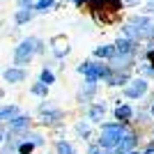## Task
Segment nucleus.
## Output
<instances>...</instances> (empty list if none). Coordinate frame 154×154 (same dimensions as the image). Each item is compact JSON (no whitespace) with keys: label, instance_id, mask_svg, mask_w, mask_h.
<instances>
[{"label":"nucleus","instance_id":"obj_1","mask_svg":"<svg viewBox=\"0 0 154 154\" xmlns=\"http://www.w3.org/2000/svg\"><path fill=\"white\" fill-rule=\"evenodd\" d=\"M101 138H99V145L101 147H115L117 143H120V138L124 136V129L122 124L117 122V124H103L101 127Z\"/></svg>","mask_w":154,"mask_h":154},{"label":"nucleus","instance_id":"obj_2","mask_svg":"<svg viewBox=\"0 0 154 154\" xmlns=\"http://www.w3.org/2000/svg\"><path fill=\"white\" fill-rule=\"evenodd\" d=\"M35 51H42L39 42H37V39H26V42L16 48V53H14V62H16V64H28Z\"/></svg>","mask_w":154,"mask_h":154},{"label":"nucleus","instance_id":"obj_3","mask_svg":"<svg viewBox=\"0 0 154 154\" xmlns=\"http://www.w3.org/2000/svg\"><path fill=\"white\" fill-rule=\"evenodd\" d=\"M78 71H81V74H85V78H88V81L106 78V76L110 74L108 67H103V64H92V62H83L81 67H78Z\"/></svg>","mask_w":154,"mask_h":154},{"label":"nucleus","instance_id":"obj_4","mask_svg":"<svg viewBox=\"0 0 154 154\" xmlns=\"http://www.w3.org/2000/svg\"><path fill=\"white\" fill-rule=\"evenodd\" d=\"M145 92H147V83H145L143 78H138V81H134V83H131L127 90H124V94L131 97V99H136V97H143Z\"/></svg>","mask_w":154,"mask_h":154},{"label":"nucleus","instance_id":"obj_5","mask_svg":"<svg viewBox=\"0 0 154 154\" xmlns=\"http://www.w3.org/2000/svg\"><path fill=\"white\" fill-rule=\"evenodd\" d=\"M136 145V136L134 134H124L122 138H120V143L115 145V152L117 154H124V152H129V149Z\"/></svg>","mask_w":154,"mask_h":154},{"label":"nucleus","instance_id":"obj_6","mask_svg":"<svg viewBox=\"0 0 154 154\" xmlns=\"http://www.w3.org/2000/svg\"><path fill=\"white\" fill-rule=\"evenodd\" d=\"M2 76H5L7 83H21V81H26V71L21 69V67H12V69H7Z\"/></svg>","mask_w":154,"mask_h":154},{"label":"nucleus","instance_id":"obj_7","mask_svg":"<svg viewBox=\"0 0 154 154\" xmlns=\"http://www.w3.org/2000/svg\"><path fill=\"white\" fill-rule=\"evenodd\" d=\"M117 53H124V55H131V53L136 51V42H131V39H122V42H117L115 44Z\"/></svg>","mask_w":154,"mask_h":154},{"label":"nucleus","instance_id":"obj_8","mask_svg":"<svg viewBox=\"0 0 154 154\" xmlns=\"http://www.w3.org/2000/svg\"><path fill=\"white\" fill-rule=\"evenodd\" d=\"M92 94H94V81H88L85 88H81V92H78V99H81V101H88Z\"/></svg>","mask_w":154,"mask_h":154},{"label":"nucleus","instance_id":"obj_9","mask_svg":"<svg viewBox=\"0 0 154 154\" xmlns=\"http://www.w3.org/2000/svg\"><path fill=\"white\" fill-rule=\"evenodd\" d=\"M131 115H134V110L129 108V106H117L115 117L120 120V122H129V120H131Z\"/></svg>","mask_w":154,"mask_h":154},{"label":"nucleus","instance_id":"obj_10","mask_svg":"<svg viewBox=\"0 0 154 154\" xmlns=\"http://www.w3.org/2000/svg\"><path fill=\"white\" fill-rule=\"evenodd\" d=\"M115 53H117L115 46H99L94 51V55L97 58H115Z\"/></svg>","mask_w":154,"mask_h":154},{"label":"nucleus","instance_id":"obj_11","mask_svg":"<svg viewBox=\"0 0 154 154\" xmlns=\"http://www.w3.org/2000/svg\"><path fill=\"white\" fill-rule=\"evenodd\" d=\"M28 124H30L28 117H14L12 122H9V129L12 131H21V129H28Z\"/></svg>","mask_w":154,"mask_h":154},{"label":"nucleus","instance_id":"obj_12","mask_svg":"<svg viewBox=\"0 0 154 154\" xmlns=\"http://www.w3.org/2000/svg\"><path fill=\"white\" fill-rule=\"evenodd\" d=\"M42 113H44V124H55L60 117H62V113H60V110H51V113L42 110Z\"/></svg>","mask_w":154,"mask_h":154},{"label":"nucleus","instance_id":"obj_13","mask_svg":"<svg viewBox=\"0 0 154 154\" xmlns=\"http://www.w3.org/2000/svg\"><path fill=\"white\" fill-rule=\"evenodd\" d=\"M16 106H2V108H0V120H12L14 115H16Z\"/></svg>","mask_w":154,"mask_h":154},{"label":"nucleus","instance_id":"obj_14","mask_svg":"<svg viewBox=\"0 0 154 154\" xmlns=\"http://www.w3.org/2000/svg\"><path fill=\"white\" fill-rule=\"evenodd\" d=\"M103 113H106L103 106H92V108H90V120H92V122H99V120L103 117Z\"/></svg>","mask_w":154,"mask_h":154},{"label":"nucleus","instance_id":"obj_15","mask_svg":"<svg viewBox=\"0 0 154 154\" xmlns=\"http://www.w3.org/2000/svg\"><path fill=\"white\" fill-rule=\"evenodd\" d=\"M32 12L30 9H21V12H16V23H26V21H30Z\"/></svg>","mask_w":154,"mask_h":154},{"label":"nucleus","instance_id":"obj_16","mask_svg":"<svg viewBox=\"0 0 154 154\" xmlns=\"http://www.w3.org/2000/svg\"><path fill=\"white\" fill-rule=\"evenodd\" d=\"M55 149H58V154H74V147H71L69 143H58Z\"/></svg>","mask_w":154,"mask_h":154},{"label":"nucleus","instance_id":"obj_17","mask_svg":"<svg viewBox=\"0 0 154 154\" xmlns=\"http://www.w3.org/2000/svg\"><path fill=\"white\" fill-rule=\"evenodd\" d=\"M32 149H35V143H32V140L30 143H21V145H19V152L21 154H30Z\"/></svg>","mask_w":154,"mask_h":154},{"label":"nucleus","instance_id":"obj_18","mask_svg":"<svg viewBox=\"0 0 154 154\" xmlns=\"http://www.w3.org/2000/svg\"><path fill=\"white\" fill-rule=\"evenodd\" d=\"M42 83H46V85H51V83H53V74H51L48 69L42 71Z\"/></svg>","mask_w":154,"mask_h":154},{"label":"nucleus","instance_id":"obj_19","mask_svg":"<svg viewBox=\"0 0 154 154\" xmlns=\"http://www.w3.org/2000/svg\"><path fill=\"white\" fill-rule=\"evenodd\" d=\"M32 94H46V83H37V85H32Z\"/></svg>","mask_w":154,"mask_h":154},{"label":"nucleus","instance_id":"obj_20","mask_svg":"<svg viewBox=\"0 0 154 154\" xmlns=\"http://www.w3.org/2000/svg\"><path fill=\"white\" fill-rule=\"evenodd\" d=\"M51 5H53V0H39V2H37V9H48Z\"/></svg>","mask_w":154,"mask_h":154},{"label":"nucleus","instance_id":"obj_21","mask_svg":"<svg viewBox=\"0 0 154 154\" xmlns=\"http://www.w3.org/2000/svg\"><path fill=\"white\" fill-rule=\"evenodd\" d=\"M0 154H14V149H12V147H7V149H2Z\"/></svg>","mask_w":154,"mask_h":154},{"label":"nucleus","instance_id":"obj_22","mask_svg":"<svg viewBox=\"0 0 154 154\" xmlns=\"http://www.w3.org/2000/svg\"><path fill=\"white\" fill-rule=\"evenodd\" d=\"M147 58H149V62L154 64V51H149V53H147Z\"/></svg>","mask_w":154,"mask_h":154},{"label":"nucleus","instance_id":"obj_23","mask_svg":"<svg viewBox=\"0 0 154 154\" xmlns=\"http://www.w3.org/2000/svg\"><path fill=\"white\" fill-rule=\"evenodd\" d=\"M2 136H5V131H2V127H0V140H2Z\"/></svg>","mask_w":154,"mask_h":154},{"label":"nucleus","instance_id":"obj_24","mask_svg":"<svg viewBox=\"0 0 154 154\" xmlns=\"http://www.w3.org/2000/svg\"><path fill=\"white\" fill-rule=\"evenodd\" d=\"M0 99H2V90H0Z\"/></svg>","mask_w":154,"mask_h":154},{"label":"nucleus","instance_id":"obj_25","mask_svg":"<svg viewBox=\"0 0 154 154\" xmlns=\"http://www.w3.org/2000/svg\"><path fill=\"white\" fill-rule=\"evenodd\" d=\"M152 115H154V106H152Z\"/></svg>","mask_w":154,"mask_h":154},{"label":"nucleus","instance_id":"obj_26","mask_svg":"<svg viewBox=\"0 0 154 154\" xmlns=\"http://www.w3.org/2000/svg\"><path fill=\"white\" fill-rule=\"evenodd\" d=\"M129 154H136V152H129Z\"/></svg>","mask_w":154,"mask_h":154},{"label":"nucleus","instance_id":"obj_27","mask_svg":"<svg viewBox=\"0 0 154 154\" xmlns=\"http://www.w3.org/2000/svg\"><path fill=\"white\" fill-rule=\"evenodd\" d=\"M147 154H154V152H147Z\"/></svg>","mask_w":154,"mask_h":154}]
</instances>
